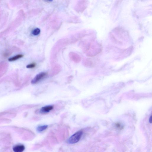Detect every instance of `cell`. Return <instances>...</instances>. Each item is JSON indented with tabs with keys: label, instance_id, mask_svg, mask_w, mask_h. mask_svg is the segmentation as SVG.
<instances>
[{
	"label": "cell",
	"instance_id": "obj_6",
	"mask_svg": "<svg viewBox=\"0 0 152 152\" xmlns=\"http://www.w3.org/2000/svg\"><path fill=\"white\" fill-rule=\"evenodd\" d=\"M48 125H43L40 126H38L37 128V130L38 132L41 133L43 131L45 130L48 128Z\"/></svg>",
	"mask_w": 152,
	"mask_h": 152
},
{
	"label": "cell",
	"instance_id": "obj_1",
	"mask_svg": "<svg viewBox=\"0 0 152 152\" xmlns=\"http://www.w3.org/2000/svg\"><path fill=\"white\" fill-rule=\"evenodd\" d=\"M83 133L81 131H79L75 133L68 140V142L70 144H74L78 142L80 140Z\"/></svg>",
	"mask_w": 152,
	"mask_h": 152
},
{
	"label": "cell",
	"instance_id": "obj_4",
	"mask_svg": "<svg viewBox=\"0 0 152 152\" xmlns=\"http://www.w3.org/2000/svg\"><path fill=\"white\" fill-rule=\"evenodd\" d=\"M25 149V146L23 145H16L13 147V150L14 152H22Z\"/></svg>",
	"mask_w": 152,
	"mask_h": 152
},
{
	"label": "cell",
	"instance_id": "obj_3",
	"mask_svg": "<svg viewBox=\"0 0 152 152\" xmlns=\"http://www.w3.org/2000/svg\"><path fill=\"white\" fill-rule=\"evenodd\" d=\"M53 108V107L52 106H47L42 107L40 110V112L41 113H47L49 112Z\"/></svg>",
	"mask_w": 152,
	"mask_h": 152
},
{
	"label": "cell",
	"instance_id": "obj_7",
	"mask_svg": "<svg viewBox=\"0 0 152 152\" xmlns=\"http://www.w3.org/2000/svg\"><path fill=\"white\" fill-rule=\"evenodd\" d=\"M23 57V55L22 54H18L15 56L9 58L8 59V61H15L18 59L22 58Z\"/></svg>",
	"mask_w": 152,
	"mask_h": 152
},
{
	"label": "cell",
	"instance_id": "obj_9",
	"mask_svg": "<svg viewBox=\"0 0 152 152\" xmlns=\"http://www.w3.org/2000/svg\"><path fill=\"white\" fill-rule=\"evenodd\" d=\"M36 66V64L35 63H32L27 65V66L26 67L27 68H32L35 67Z\"/></svg>",
	"mask_w": 152,
	"mask_h": 152
},
{
	"label": "cell",
	"instance_id": "obj_2",
	"mask_svg": "<svg viewBox=\"0 0 152 152\" xmlns=\"http://www.w3.org/2000/svg\"><path fill=\"white\" fill-rule=\"evenodd\" d=\"M46 75L47 73L45 72H41L38 74L32 79L31 81V84H35L44 78Z\"/></svg>",
	"mask_w": 152,
	"mask_h": 152
},
{
	"label": "cell",
	"instance_id": "obj_8",
	"mask_svg": "<svg viewBox=\"0 0 152 152\" xmlns=\"http://www.w3.org/2000/svg\"><path fill=\"white\" fill-rule=\"evenodd\" d=\"M41 30L39 29L38 28L35 29L32 32V34L34 35H38L40 34Z\"/></svg>",
	"mask_w": 152,
	"mask_h": 152
},
{
	"label": "cell",
	"instance_id": "obj_5",
	"mask_svg": "<svg viewBox=\"0 0 152 152\" xmlns=\"http://www.w3.org/2000/svg\"><path fill=\"white\" fill-rule=\"evenodd\" d=\"M60 70H61V68L60 67L58 66L55 67L52 69L50 74V76H53L56 75L59 73Z\"/></svg>",
	"mask_w": 152,
	"mask_h": 152
},
{
	"label": "cell",
	"instance_id": "obj_10",
	"mask_svg": "<svg viewBox=\"0 0 152 152\" xmlns=\"http://www.w3.org/2000/svg\"><path fill=\"white\" fill-rule=\"evenodd\" d=\"M149 122L150 123H152V116H151L149 117Z\"/></svg>",
	"mask_w": 152,
	"mask_h": 152
}]
</instances>
